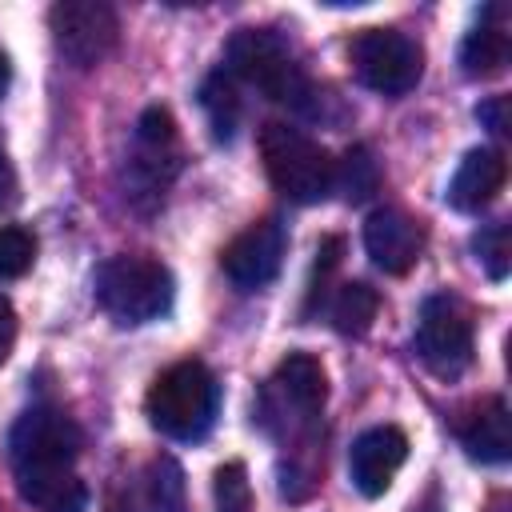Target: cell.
<instances>
[{
  "mask_svg": "<svg viewBox=\"0 0 512 512\" xmlns=\"http://www.w3.org/2000/svg\"><path fill=\"white\" fill-rule=\"evenodd\" d=\"M260 156L268 168V180L276 192H284L296 204H316L332 192V156L304 136L292 124H264L260 132Z\"/></svg>",
  "mask_w": 512,
  "mask_h": 512,
  "instance_id": "5b68a950",
  "label": "cell"
},
{
  "mask_svg": "<svg viewBox=\"0 0 512 512\" xmlns=\"http://www.w3.org/2000/svg\"><path fill=\"white\" fill-rule=\"evenodd\" d=\"M16 488L24 504L36 512H84L88 508V488L76 476V468H56V472H16Z\"/></svg>",
  "mask_w": 512,
  "mask_h": 512,
  "instance_id": "e0dca14e",
  "label": "cell"
},
{
  "mask_svg": "<svg viewBox=\"0 0 512 512\" xmlns=\"http://www.w3.org/2000/svg\"><path fill=\"white\" fill-rule=\"evenodd\" d=\"M324 396H328L324 364L308 352H292L260 388L256 420L264 424V432L288 436V448H304L312 444V428L324 408Z\"/></svg>",
  "mask_w": 512,
  "mask_h": 512,
  "instance_id": "7a4b0ae2",
  "label": "cell"
},
{
  "mask_svg": "<svg viewBox=\"0 0 512 512\" xmlns=\"http://www.w3.org/2000/svg\"><path fill=\"white\" fill-rule=\"evenodd\" d=\"M508 32L500 24H476L460 44V72L468 80H488L508 68Z\"/></svg>",
  "mask_w": 512,
  "mask_h": 512,
  "instance_id": "ac0fdd59",
  "label": "cell"
},
{
  "mask_svg": "<svg viewBox=\"0 0 512 512\" xmlns=\"http://www.w3.org/2000/svg\"><path fill=\"white\" fill-rule=\"evenodd\" d=\"M200 108H204V116H208L212 136L228 144V140L236 136V128H240L244 104H240L236 84H232V76H228L224 68H220V72H212V76L200 84Z\"/></svg>",
  "mask_w": 512,
  "mask_h": 512,
  "instance_id": "ffe728a7",
  "label": "cell"
},
{
  "mask_svg": "<svg viewBox=\"0 0 512 512\" xmlns=\"http://www.w3.org/2000/svg\"><path fill=\"white\" fill-rule=\"evenodd\" d=\"M8 84H12V64H8V56L0 52V96L8 92Z\"/></svg>",
  "mask_w": 512,
  "mask_h": 512,
  "instance_id": "83f0119b",
  "label": "cell"
},
{
  "mask_svg": "<svg viewBox=\"0 0 512 512\" xmlns=\"http://www.w3.org/2000/svg\"><path fill=\"white\" fill-rule=\"evenodd\" d=\"M48 28L56 40V52L72 68H96L116 48L120 20L104 0H60L48 12Z\"/></svg>",
  "mask_w": 512,
  "mask_h": 512,
  "instance_id": "9c48e42d",
  "label": "cell"
},
{
  "mask_svg": "<svg viewBox=\"0 0 512 512\" xmlns=\"http://www.w3.org/2000/svg\"><path fill=\"white\" fill-rule=\"evenodd\" d=\"M148 424L168 440H204L220 412V384L200 360L164 368L144 396Z\"/></svg>",
  "mask_w": 512,
  "mask_h": 512,
  "instance_id": "3957f363",
  "label": "cell"
},
{
  "mask_svg": "<svg viewBox=\"0 0 512 512\" xmlns=\"http://www.w3.org/2000/svg\"><path fill=\"white\" fill-rule=\"evenodd\" d=\"M460 444L472 460L480 464H504L512 456V424H508V404L500 396L484 400L480 408L468 412L460 424Z\"/></svg>",
  "mask_w": 512,
  "mask_h": 512,
  "instance_id": "2e32d148",
  "label": "cell"
},
{
  "mask_svg": "<svg viewBox=\"0 0 512 512\" xmlns=\"http://www.w3.org/2000/svg\"><path fill=\"white\" fill-rule=\"evenodd\" d=\"M108 512H184V472L172 456H152L112 484Z\"/></svg>",
  "mask_w": 512,
  "mask_h": 512,
  "instance_id": "7c38bea8",
  "label": "cell"
},
{
  "mask_svg": "<svg viewBox=\"0 0 512 512\" xmlns=\"http://www.w3.org/2000/svg\"><path fill=\"white\" fill-rule=\"evenodd\" d=\"M332 188H340V196L348 204H364L380 188V164H376V156H372L368 144H352L332 164Z\"/></svg>",
  "mask_w": 512,
  "mask_h": 512,
  "instance_id": "44dd1931",
  "label": "cell"
},
{
  "mask_svg": "<svg viewBox=\"0 0 512 512\" xmlns=\"http://www.w3.org/2000/svg\"><path fill=\"white\" fill-rule=\"evenodd\" d=\"M504 176H508V160L500 148H472L452 172L444 200L456 212H480L496 200V192L504 188Z\"/></svg>",
  "mask_w": 512,
  "mask_h": 512,
  "instance_id": "9a60e30c",
  "label": "cell"
},
{
  "mask_svg": "<svg viewBox=\"0 0 512 512\" xmlns=\"http://www.w3.org/2000/svg\"><path fill=\"white\" fill-rule=\"evenodd\" d=\"M364 248L380 272L404 276L424 252V228L400 208H376L364 220Z\"/></svg>",
  "mask_w": 512,
  "mask_h": 512,
  "instance_id": "5bb4252c",
  "label": "cell"
},
{
  "mask_svg": "<svg viewBox=\"0 0 512 512\" xmlns=\"http://www.w3.org/2000/svg\"><path fill=\"white\" fill-rule=\"evenodd\" d=\"M224 72L232 80L252 84L276 104H292L312 120H324V104L332 100L300 72L288 40L272 28H240L224 48Z\"/></svg>",
  "mask_w": 512,
  "mask_h": 512,
  "instance_id": "6da1fadb",
  "label": "cell"
},
{
  "mask_svg": "<svg viewBox=\"0 0 512 512\" xmlns=\"http://www.w3.org/2000/svg\"><path fill=\"white\" fill-rule=\"evenodd\" d=\"M376 312H380V296H376V288L364 284V280L340 284L336 296L328 300V320H332V328H336L340 336H364V332L372 328Z\"/></svg>",
  "mask_w": 512,
  "mask_h": 512,
  "instance_id": "d6986e66",
  "label": "cell"
},
{
  "mask_svg": "<svg viewBox=\"0 0 512 512\" xmlns=\"http://www.w3.org/2000/svg\"><path fill=\"white\" fill-rule=\"evenodd\" d=\"M416 356L440 380L464 376V368L472 364V308L460 296L436 292L420 304Z\"/></svg>",
  "mask_w": 512,
  "mask_h": 512,
  "instance_id": "8992f818",
  "label": "cell"
},
{
  "mask_svg": "<svg viewBox=\"0 0 512 512\" xmlns=\"http://www.w3.org/2000/svg\"><path fill=\"white\" fill-rule=\"evenodd\" d=\"M96 304L124 328L160 320L172 308L176 280L152 256H108L92 280Z\"/></svg>",
  "mask_w": 512,
  "mask_h": 512,
  "instance_id": "277c9868",
  "label": "cell"
},
{
  "mask_svg": "<svg viewBox=\"0 0 512 512\" xmlns=\"http://www.w3.org/2000/svg\"><path fill=\"white\" fill-rule=\"evenodd\" d=\"M476 120L492 132V136H504L508 132V96H492L476 108Z\"/></svg>",
  "mask_w": 512,
  "mask_h": 512,
  "instance_id": "d4e9b609",
  "label": "cell"
},
{
  "mask_svg": "<svg viewBox=\"0 0 512 512\" xmlns=\"http://www.w3.org/2000/svg\"><path fill=\"white\" fill-rule=\"evenodd\" d=\"M8 448H12V472L76 468V456L84 448V432L64 408L36 404L12 424Z\"/></svg>",
  "mask_w": 512,
  "mask_h": 512,
  "instance_id": "52a82bcc",
  "label": "cell"
},
{
  "mask_svg": "<svg viewBox=\"0 0 512 512\" xmlns=\"http://www.w3.org/2000/svg\"><path fill=\"white\" fill-rule=\"evenodd\" d=\"M352 68L360 76L364 88L380 92V96H404L416 88L420 72H424V48L396 32V28H364L352 48Z\"/></svg>",
  "mask_w": 512,
  "mask_h": 512,
  "instance_id": "ba28073f",
  "label": "cell"
},
{
  "mask_svg": "<svg viewBox=\"0 0 512 512\" xmlns=\"http://www.w3.org/2000/svg\"><path fill=\"white\" fill-rule=\"evenodd\" d=\"M212 492H216V512H252V484L240 460H228L216 468Z\"/></svg>",
  "mask_w": 512,
  "mask_h": 512,
  "instance_id": "603a6c76",
  "label": "cell"
},
{
  "mask_svg": "<svg viewBox=\"0 0 512 512\" xmlns=\"http://www.w3.org/2000/svg\"><path fill=\"white\" fill-rule=\"evenodd\" d=\"M180 168V148H176V120L168 108L152 104L136 120V140L128 156V176H132V196H164L168 180Z\"/></svg>",
  "mask_w": 512,
  "mask_h": 512,
  "instance_id": "30bf717a",
  "label": "cell"
},
{
  "mask_svg": "<svg viewBox=\"0 0 512 512\" xmlns=\"http://www.w3.org/2000/svg\"><path fill=\"white\" fill-rule=\"evenodd\" d=\"M284 252H288V228L268 216V220H256L248 224L220 256V268L224 276L244 288V292H256L264 284H272L280 276V264H284Z\"/></svg>",
  "mask_w": 512,
  "mask_h": 512,
  "instance_id": "8fae6325",
  "label": "cell"
},
{
  "mask_svg": "<svg viewBox=\"0 0 512 512\" xmlns=\"http://www.w3.org/2000/svg\"><path fill=\"white\" fill-rule=\"evenodd\" d=\"M12 200H16V168H12V160L0 152V208L12 204Z\"/></svg>",
  "mask_w": 512,
  "mask_h": 512,
  "instance_id": "4316f807",
  "label": "cell"
},
{
  "mask_svg": "<svg viewBox=\"0 0 512 512\" xmlns=\"http://www.w3.org/2000/svg\"><path fill=\"white\" fill-rule=\"evenodd\" d=\"M32 260H36V240H32V232H24V228H0V280H16V276H24L28 268H32Z\"/></svg>",
  "mask_w": 512,
  "mask_h": 512,
  "instance_id": "cb8c5ba5",
  "label": "cell"
},
{
  "mask_svg": "<svg viewBox=\"0 0 512 512\" xmlns=\"http://www.w3.org/2000/svg\"><path fill=\"white\" fill-rule=\"evenodd\" d=\"M492 512H508V504H504V500H500V504H496V508H492Z\"/></svg>",
  "mask_w": 512,
  "mask_h": 512,
  "instance_id": "f1b7e54d",
  "label": "cell"
},
{
  "mask_svg": "<svg viewBox=\"0 0 512 512\" xmlns=\"http://www.w3.org/2000/svg\"><path fill=\"white\" fill-rule=\"evenodd\" d=\"M408 460V436L392 424H376L368 432H360L352 440V452H348V476H352V488L368 500L384 496L392 488V476L400 472V464Z\"/></svg>",
  "mask_w": 512,
  "mask_h": 512,
  "instance_id": "4fadbf2b",
  "label": "cell"
},
{
  "mask_svg": "<svg viewBox=\"0 0 512 512\" xmlns=\"http://www.w3.org/2000/svg\"><path fill=\"white\" fill-rule=\"evenodd\" d=\"M12 344H16V312L8 296H0V364L12 356Z\"/></svg>",
  "mask_w": 512,
  "mask_h": 512,
  "instance_id": "484cf974",
  "label": "cell"
},
{
  "mask_svg": "<svg viewBox=\"0 0 512 512\" xmlns=\"http://www.w3.org/2000/svg\"><path fill=\"white\" fill-rule=\"evenodd\" d=\"M472 252L480 260V268L492 276V280H504L508 268H512V244H508V224L496 220V224H484L476 236H472Z\"/></svg>",
  "mask_w": 512,
  "mask_h": 512,
  "instance_id": "7402d4cb",
  "label": "cell"
}]
</instances>
